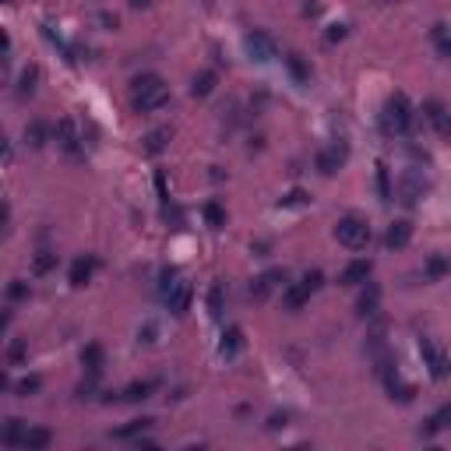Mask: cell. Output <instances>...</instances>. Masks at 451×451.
<instances>
[{"label": "cell", "instance_id": "18", "mask_svg": "<svg viewBox=\"0 0 451 451\" xmlns=\"http://www.w3.org/2000/svg\"><path fill=\"white\" fill-rule=\"evenodd\" d=\"M169 138H173V131H169V127H155V131H148V134L141 138V148H145L148 155H159V152H166Z\"/></svg>", "mask_w": 451, "mask_h": 451}, {"label": "cell", "instance_id": "1", "mask_svg": "<svg viewBox=\"0 0 451 451\" xmlns=\"http://www.w3.org/2000/svg\"><path fill=\"white\" fill-rule=\"evenodd\" d=\"M169 102V85L159 78V74H138L134 81H131V106L138 109V113H155V109H162Z\"/></svg>", "mask_w": 451, "mask_h": 451}, {"label": "cell", "instance_id": "21", "mask_svg": "<svg viewBox=\"0 0 451 451\" xmlns=\"http://www.w3.org/2000/svg\"><path fill=\"white\" fill-rule=\"evenodd\" d=\"M286 68H290V74H293L296 85H310V68H307V61H303L300 53H286Z\"/></svg>", "mask_w": 451, "mask_h": 451}, {"label": "cell", "instance_id": "16", "mask_svg": "<svg viewBox=\"0 0 451 451\" xmlns=\"http://www.w3.org/2000/svg\"><path fill=\"white\" fill-rule=\"evenodd\" d=\"M377 307H381V286H377V282H367V290H363L360 300H356V314H360V317H374Z\"/></svg>", "mask_w": 451, "mask_h": 451}, {"label": "cell", "instance_id": "22", "mask_svg": "<svg viewBox=\"0 0 451 451\" xmlns=\"http://www.w3.org/2000/svg\"><path fill=\"white\" fill-rule=\"evenodd\" d=\"M448 271H451V261H448L444 254H430V258H427V264H423V275H427L430 282L444 278Z\"/></svg>", "mask_w": 451, "mask_h": 451}, {"label": "cell", "instance_id": "17", "mask_svg": "<svg viewBox=\"0 0 451 451\" xmlns=\"http://www.w3.org/2000/svg\"><path fill=\"white\" fill-rule=\"evenodd\" d=\"M155 388H159V381H134L117 395V402H145V399H152Z\"/></svg>", "mask_w": 451, "mask_h": 451}, {"label": "cell", "instance_id": "2", "mask_svg": "<svg viewBox=\"0 0 451 451\" xmlns=\"http://www.w3.org/2000/svg\"><path fill=\"white\" fill-rule=\"evenodd\" d=\"M381 127H384V134H395V138H406L413 131V106L402 92L388 95L384 113H381Z\"/></svg>", "mask_w": 451, "mask_h": 451}, {"label": "cell", "instance_id": "23", "mask_svg": "<svg viewBox=\"0 0 451 451\" xmlns=\"http://www.w3.org/2000/svg\"><path fill=\"white\" fill-rule=\"evenodd\" d=\"M92 271H95V258H78L71 264V286H85L92 278Z\"/></svg>", "mask_w": 451, "mask_h": 451}, {"label": "cell", "instance_id": "37", "mask_svg": "<svg viewBox=\"0 0 451 451\" xmlns=\"http://www.w3.org/2000/svg\"><path fill=\"white\" fill-rule=\"evenodd\" d=\"M307 201H310V198H307V191H300V187H296V191H290L286 198L278 201V208H300V205H307Z\"/></svg>", "mask_w": 451, "mask_h": 451}, {"label": "cell", "instance_id": "19", "mask_svg": "<svg viewBox=\"0 0 451 451\" xmlns=\"http://www.w3.org/2000/svg\"><path fill=\"white\" fill-rule=\"evenodd\" d=\"M49 444H53V434H49L46 427H29V430H25V441H22L25 451H42V448H49Z\"/></svg>", "mask_w": 451, "mask_h": 451}, {"label": "cell", "instance_id": "42", "mask_svg": "<svg viewBox=\"0 0 451 451\" xmlns=\"http://www.w3.org/2000/svg\"><path fill=\"white\" fill-rule=\"evenodd\" d=\"M145 4H152V0H131V8H145Z\"/></svg>", "mask_w": 451, "mask_h": 451}, {"label": "cell", "instance_id": "20", "mask_svg": "<svg viewBox=\"0 0 451 451\" xmlns=\"http://www.w3.org/2000/svg\"><path fill=\"white\" fill-rule=\"evenodd\" d=\"M25 423L22 420H8L4 423V434H0V444H4V448H22V441H25Z\"/></svg>", "mask_w": 451, "mask_h": 451}, {"label": "cell", "instance_id": "3", "mask_svg": "<svg viewBox=\"0 0 451 451\" xmlns=\"http://www.w3.org/2000/svg\"><path fill=\"white\" fill-rule=\"evenodd\" d=\"M335 240L342 244L346 251H367L370 244V222L360 215H342L335 222Z\"/></svg>", "mask_w": 451, "mask_h": 451}, {"label": "cell", "instance_id": "30", "mask_svg": "<svg viewBox=\"0 0 451 451\" xmlns=\"http://www.w3.org/2000/svg\"><path fill=\"white\" fill-rule=\"evenodd\" d=\"M39 391H42V377H39V374H29V377H22V381L15 384L18 399H29V395H39Z\"/></svg>", "mask_w": 451, "mask_h": 451}, {"label": "cell", "instance_id": "43", "mask_svg": "<svg viewBox=\"0 0 451 451\" xmlns=\"http://www.w3.org/2000/svg\"><path fill=\"white\" fill-rule=\"evenodd\" d=\"M384 4H388V0H384Z\"/></svg>", "mask_w": 451, "mask_h": 451}, {"label": "cell", "instance_id": "9", "mask_svg": "<svg viewBox=\"0 0 451 451\" xmlns=\"http://www.w3.org/2000/svg\"><path fill=\"white\" fill-rule=\"evenodd\" d=\"M370 271H374V261H370V258H360V261H349V264L342 268L338 282H342V286H367Z\"/></svg>", "mask_w": 451, "mask_h": 451}, {"label": "cell", "instance_id": "14", "mask_svg": "<svg viewBox=\"0 0 451 451\" xmlns=\"http://www.w3.org/2000/svg\"><path fill=\"white\" fill-rule=\"evenodd\" d=\"M240 349H244V331H240L237 324H230V328L222 331L219 356H222V360H237V356H240Z\"/></svg>", "mask_w": 451, "mask_h": 451}, {"label": "cell", "instance_id": "5", "mask_svg": "<svg viewBox=\"0 0 451 451\" xmlns=\"http://www.w3.org/2000/svg\"><path fill=\"white\" fill-rule=\"evenodd\" d=\"M420 356H423V367L430 370L434 381H444V377L451 374V363H448L444 349L434 342V338H420Z\"/></svg>", "mask_w": 451, "mask_h": 451}, {"label": "cell", "instance_id": "27", "mask_svg": "<svg viewBox=\"0 0 451 451\" xmlns=\"http://www.w3.org/2000/svg\"><path fill=\"white\" fill-rule=\"evenodd\" d=\"M215 71H201V74H194V85H191V92L198 95V99H205V95H212L215 92Z\"/></svg>", "mask_w": 451, "mask_h": 451}, {"label": "cell", "instance_id": "32", "mask_svg": "<svg viewBox=\"0 0 451 451\" xmlns=\"http://www.w3.org/2000/svg\"><path fill=\"white\" fill-rule=\"evenodd\" d=\"M152 423H155V420H148V416H145V420H131L127 427H120V430L113 434V437H120V441H124V437H138V434H145Z\"/></svg>", "mask_w": 451, "mask_h": 451}, {"label": "cell", "instance_id": "26", "mask_svg": "<svg viewBox=\"0 0 451 451\" xmlns=\"http://www.w3.org/2000/svg\"><path fill=\"white\" fill-rule=\"evenodd\" d=\"M35 85H39V68H35V64H29V68L22 71V78H18V95H22V99H29V95L35 92Z\"/></svg>", "mask_w": 451, "mask_h": 451}, {"label": "cell", "instance_id": "7", "mask_svg": "<svg viewBox=\"0 0 451 451\" xmlns=\"http://www.w3.org/2000/svg\"><path fill=\"white\" fill-rule=\"evenodd\" d=\"M423 120H427L441 138H451V113H448V106H444L441 99H427V102H423Z\"/></svg>", "mask_w": 451, "mask_h": 451}, {"label": "cell", "instance_id": "34", "mask_svg": "<svg viewBox=\"0 0 451 451\" xmlns=\"http://www.w3.org/2000/svg\"><path fill=\"white\" fill-rule=\"evenodd\" d=\"M205 219H208L212 230H222V226H226V212H222V205H219V201H208V205H205Z\"/></svg>", "mask_w": 451, "mask_h": 451}, {"label": "cell", "instance_id": "28", "mask_svg": "<svg viewBox=\"0 0 451 451\" xmlns=\"http://www.w3.org/2000/svg\"><path fill=\"white\" fill-rule=\"evenodd\" d=\"M46 138H49V127H46L42 120H32V124L25 127V145L42 148V145H46Z\"/></svg>", "mask_w": 451, "mask_h": 451}, {"label": "cell", "instance_id": "4", "mask_svg": "<svg viewBox=\"0 0 451 451\" xmlns=\"http://www.w3.org/2000/svg\"><path fill=\"white\" fill-rule=\"evenodd\" d=\"M321 286H324V275L314 268V271H307L300 282H293V286H286V293H282V303H286L290 310H300V307H303V303H307V300H310V296L321 290Z\"/></svg>", "mask_w": 451, "mask_h": 451}, {"label": "cell", "instance_id": "29", "mask_svg": "<svg viewBox=\"0 0 451 451\" xmlns=\"http://www.w3.org/2000/svg\"><path fill=\"white\" fill-rule=\"evenodd\" d=\"M29 360V342L25 338H11V346H8V367H22Z\"/></svg>", "mask_w": 451, "mask_h": 451}, {"label": "cell", "instance_id": "33", "mask_svg": "<svg viewBox=\"0 0 451 451\" xmlns=\"http://www.w3.org/2000/svg\"><path fill=\"white\" fill-rule=\"evenodd\" d=\"M377 191H381V201H391L395 191H391V177H388V166L377 162Z\"/></svg>", "mask_w": 451, "mask_h": 451}, {"label": "cell", "instance_id": "24", "mask_svg": "<svg viewBox=\"0 0 451 451\" xmlns=\"http://www.w3.org/2000/svg\"><path fill=\"white\" fill-rule=\"evenodd\" d=\"M81 367H85L88 374H102V346H99V342H92V346L81 349Z\"/></svg>", "mask_w": 451, "mask_h": 451}, {"label": "cell", "instance_id": "25", "mask_svg": "<svg viewBox=\"0 0 451 451\" xmlns=\"http://www.w3.org/2000/svg\"><path fill=\"white\" fill-rule=\"evenodd\" d=\"M444 427H451V402L448 406H441L430 420H427V427H423V437H434L437 430H444Z\"/></svg>", "mask_w": 451, "mask_h": 451}, {"label": "cell", "instance_id": "8", "mask_svg": "<svg viewBox=\"0 0 451 451\" xmlns=\"http://www.w3.org/2000/svg\"><path fill=\"white\" fill-rule=\"evenodd\" d=\"M247 53L258 64H268V61H275L278 49H275V39L268 32H247Z\"/></svg>", "mask_w": 451, "mask_h": 451}, {"label": "cell", "instance_id": "11", "mask_svg": "<svg viewBox=\"0 0 451 451\" xmlns=\"http://www.w3.org/2000/svg\"><path fill=\"white\" fill-rule=\"evenodd\" d=\"M409 240H413V222L409 219H395L388 226V233H384V247L388 251H402V247H409Z\"/></svg>", "mask_w": 451, "mask_h": 451}, {"label": "cell", "instance_id": "35", "mask_svg": "<svg viewBox=\"0 0 451 451\" xmlns=\"http://www.w3.org/2000/svg\"><path fill=\"white\" fill-rule=\"evenodd\" d=\"M177 282H180V271H177V268H162V275H159V296L166 300V293L173 290Z\"/></svg>", "mask_w": 451, "mask_h": 451}, {"label": "cell", "instance_id": "15", "mask_svg": "<svg viewBox=\"0 0 451 451\" xmlns=\"http://www.w3.org/2000/svg\"><path fill=\"white\" fill-rule=\"evenodd\" d=\"M53 138H56V145H61L68 155H74V152H78V131H74V120H71V117L56 120V127H53Z\"/></svg>", "mask_w": 451, "mask_h": 451}, {"label": "cell", "instance_id": "31", "mask_svg": "<svg viewBox=\"0 0 451 451\" xmlns=\"http://www.w3.org/2000/svg\"><path fill=\"white\" fill-rule=\"evenodd\" d=\"M53 268H56V254H53V251H39L35 261H32V271H35V275H49Z\"/></svg>", "mask_w": 451, "mask_h": 451}, {"label": "cell", "instance_id": "36", "mask_svg": "<svg viewBox=\"0 0 451 451\" xmlns=\"http://www.w3.org/2000/svg\"><path fill=\"white\" fill-rule=\"evenodd\" d=\"M222 307H226V303H222V286L215 282V286L208 290V314L219 321V317H222Z\"/></svg>", "mask_w": 451, "mask_h": 451}, {"label": "cell", "instance_id": "10", "mask_svg": "<svg viewBox=\"0 0 451 451\" xmlns=\"http://www.w3.org/2000/svg\"><path fill=\"white\" fill-rule=\"evenodd\" d=\"M342 162H346V145H328V148H321L317 159H314L317 173H324V177L338 173V166H342Z\"/></svg>", "mask_w": 451, "mask_h": 451}, {"label": "cell", "instance_id": "39", "mask_svg": "<svg viewBox=\"0 0 451 451\" xmlns=\"http://www.w3.org/2000/svg\"><path fill=\"white\" fill-rule=\"evenodd\" d=\"M346 32H349L346 25H328V35H324V39H328V42H342Z\"/></svg>", "mask_w": 451, "mask_h": 451}, {"label": "cell", "instance_id": "6", "mask_svg": "<svg viewBox=\"0 0 451 451\" xmlns=\"http://www.w3.org/2000/svg\"><path fill=\"white\" fill-rule=\"evenodd\" d=\"M423 191H427V184H423V177L416 173V169H406V173L399 177V184H395V198H399L402 205H409V208L423 198Z\"/></svg>", "mask_w": 451, "mask_h": 451}, {"label": "cell", "instance_id": "13", "mask_svg": "<svg viewBox=\"0 0 451 451\" xmlns=\"http://www.w3.org/2000/svg\"><path fill=\"white\" fill-rule=\"evenodd\" d=\"M191 296H194V293H191V282H184V278H180L177 286L166 293V300H162V303L169 307V314H177V317H180V314H187V307H191Z\"/></svg>", "mask_w": 451, "mask_h": 451}, {"label": "cell", "instance_id": "41", "mask_svg": "<svg viewBox=\"0 0 451 451\" xmlns=\"http://www.w3.org/2000/svg\"><path fill=\"white\" fill-rule=\"evenodd\" d=\"M268 427H271V430H278V427H286V413H282V416L275 413V416L268 420Z\"/></svg>", "mask_w": 451, "mask_h": 451}, {"label": "cell", "instance_id": "40", "mask_svg": "<svg viewBox=\"0 0 451 451\" xmlns=\"http://www.w3.org/2000/svg\"><path fill=\"white\" fill-rule=\"evenodd\" d=\"M437 53L444 56V61H451V35H444V39H437Z\"/></svg>", "mask_w": 451, "mask_h": 451}, {"label": "cell", "instance_id": "38", "mask_svg": "<svg viewBox=\"0 0 451 451\" xmlns=\"http://www.w3.org/2000/svg\"><path fill=\"white\" fill-rule=\"evenodd\" d=\"M8 300H29V282L15 278L11 286H8Z\"/></svg>", "mask_w": 451, "mask_h": 451}, {"label": "cell", "instance_id": "12", "mask_svg": "<svg viewBox=\"0 0 451 451\" xmlns=\"http://www.w3.org/2000/svg\"><path fill=\"white\" fill-rule=\"evenodd\" d=\"M278 282H286V271H282V268H271V271L258 275V278L251 282V296H254V300H268Z\"/></svg>", "mask_w": 451, "mask_h": 451}]
</instances>
